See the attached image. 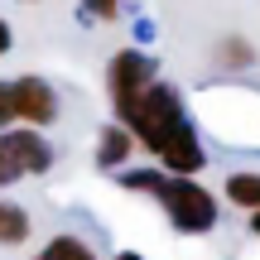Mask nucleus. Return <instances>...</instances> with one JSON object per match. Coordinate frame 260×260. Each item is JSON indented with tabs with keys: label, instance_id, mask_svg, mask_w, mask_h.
<instances>
[{
	"label": "nucleus",
	"instance_id": "obj_8",
	"mask_svg": "<svg viewBox=\"0 0 260 260\" xmlns=\"http://www.w3.org/2000/svg\"><path fill=\"white\" fill-rule=\"evenodd\" d=\"M29 236H34V217H29L19 203L0 198V246H24Z\"/></svg>",
	"mask_w": 260,
	"mask_h": 260
},
{
	"label": "nucleus",
	"instance_id": "obj_1",
	"mask_svg": "<svg viewBox=\"0 0 260 260\" xmlns=\"http://www.w3.org/2000/svg\"><path fill=\"white\" fill-rule=\"evenodd\" d=\"M121 125L135 135V145H145L149 154H154V169H164V174H174V178H198L203 174L207 149H203V140H198V125L188 121V111H183V96L169 82L149 87Z\"/></svg>",
	"mask_w": 260,
	"mask_h": 260
},
{
	"label": "nucleus",
	"instance_id": "obj_7",
	"mask_svg": "<svg viewBox=\"0 0 260 260\" xmlns=\"http://www.w3.org/2000/svg\"><path fill=\"white\" fill-rule=\"evenodd\" d=\"M222 193H226V203H232V207L260 212V174H255V169H236V174H226Z\"/></svg>",
	"mask_w": 260,
	"mask_h": 260
},
{
	"label": "nucleus",
	"instance_id": "obj_4",
	"mask_svg": "<svg viewBox=\"0 0 260 260\" xmlns=\"http://www.w3.org/2000/svg\"><path fill=\"white\" fill-rule=\"evenodd\" d=\"M15 111H19V125L48 130L63 116V96H58V87L44 82V77H15Z\"/></svg>",
	"mask_w": 260,
	"mask_h": 260
},
{
	"label": "nucleus",
	"instance_id": "obj_9",
	"mask_svg": "<svg viewBox=\"0 0 260 260\" xmlns=\"http://www.w3.org/2000/svg\"><path fill=\"white\" fill-rule=\"evenodd\" d=\"M34 260H102V255L92 251V241H82V236L63 232V236H53V241H48Z\"/></svg>",
	"mask_w": 260,
	"mask_h": 260
},
{
	"label": "nucleus",
	"instance_id": "obj_13",
	"mask_svg": "<svg viewBox=\"0 0 260 260\" xmlns=\"http://www.w3.org/2000/svg\"><path fill=\"white\" fill-rule=\"evenodd\" d=\"M82 5L92 10L96 19H116V15H121V0H82Z\"/></svg>",
	"mask_w": 260,
	"mask_h": 260
},
{
	"label": "nucleus",
	"instance_id": "obj_10",
	"mask_svg": "<svg viewBox=\"0 0 260 260\" xmlns=\"http://www.w3.org/2000/svg\"><path fill=\"white\" fill-rule=\"evenodd\" d=\"M217 58H222V68H251L255 63V48L246 44V39H226Z\"/></svg>",
	"mask_w": 260,
	"mask_h": 260
},
{
	"label": "nucleus",
	"instance_id": "obj_6",
	"mask_svg": "<svg viewBox=\"0 0 260 260\" xmlns=\"http://www.w3.org/2000/svg\"><path fill=\"white\" fill-rule=\"evenodd\" d=\"M130 154H135V135H130L121 121L102 125V135H96V164L102 169H121Z\"/></svg>",
	"mask_w": 260,
	"mask_h": 260
},
{
	"label": "nucleus",
	"instance_id": "obj_11",
	"mask_svg": "<svg viewBox=\"0 0 260 260\" xmlns=\"http://www.w3.org/2000/svg\"><path fill=\"white\" fill-rule=\"evenodd\" d=\"M19 178H24V169H19L15 149H10V135H5V130H0V188L19 183Z\"/></svg>",
	"mask_w": 260,
	"mask_h": 260
},
{
	"label": "nucleus",
	"instance_id": "obj_12",
	"mask_svg": "<svg viewBox=\"0 0 260 260\" xmlns=\"http://www.w3.org/2000/svg\"><path fill=\"white\" fill-rule=\"evenodd\" d=\"M19 111H15V82H0V130H15Z\"/></svg>",
	"mask_w": 260,
	"mask_h": 260
},
{
	"label": "nucleus",
	"instance_id": "obj_15",
	"mask_svg": "<svg viewBox=\"0 0 260 260\" xmlns=\"http://www.w3.org/2000/svg\"><path fill=\"white\" fill-rule=\"evenodd\" d=\"M251 236L260 241V212H251Z\"/></svg>",
	"mask_w": 260,
	"mask_h": 260
},
{
	"label": "nucleus",
	"instance_id": "obj_14",
	"mask_svg": "<svg viewBox=\"0 0 260 260\" xmlns=\"http://www.w3.org/2000/svg\"><path fill=\"white\" fill-rule=\"evenodd\" d=\"M10 44H15V29H10V19H0V58L10 53Z\"/></svg>",
	"mask_w": 260,
	"mask_h": 260
},
{
	"label": "nucleus",
	"instance_id": "obj_16",
	"mask_svg": "<svg viewBox=\"0 0 260 260\" xmlns=\"http://www.w3.org/2000/svg\"><path fill=\"white\" fill-rule=\"evenodd\" d=\"M111 260H145L140 251H121V255H111Z\"/></svg>",
	"mask_w": 260,
	"mask_h": 260
},
{
	"label": "nucleus",
	"instance_id": "obj_5",
	"mask_svg": "<svg viewBox=\"0 0 260 260\" xmlns=\"http://www.w3.org/2000/svg\"><path fill=\"white\" fill-rule=\"evenodd\" d=\"M10 135V149H15V159H19V169H24V178L34 174V178H44L48 169H53V145L44 140V130H29V125H15V130H5Z\"/></svg>",
	"mask_w": 260,
	"mask_h": 260
},
{
	"label": "nucleus",
	"instance_id": "obj_3",
	"mask_svg": "<svg viewBox=\"0 0 260 260\" xmlns=\"http://www.w3.org/2000/svg\"><path fill=\"white\" fill-rule=\"evenodd\" d=\"M154 82H159V63L149 53H140V48H121V53H111V63H106V96H111L116 121H125V116L135 111V102Z\"/></svg>",
	"mask_w": 260,
	"mask_h": 260
},
{
	"label": "nucleus",
	"instance_id": "obj_2",
	"mask_svg": "<svg viewBox=\"0 0 260 260\" xmlns=\"http://www.w3.org/2000/svg\"><path fill=\"white\" fill-rule=\"evenodd\" d=\"M154 203L164 207L169 226H174L178 236H207V232H217V217H222L217 198L207 193L198 178H174V174H164Z\"/></svg>",
	"mask_w": 260,
	"mask_h": 260
}]
</instances>
